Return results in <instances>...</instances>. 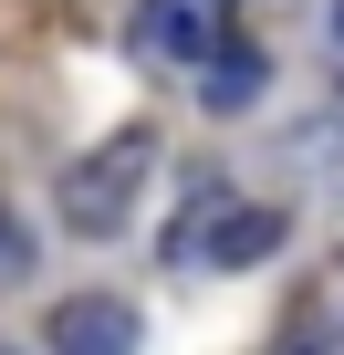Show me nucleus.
Masks as SVG:
<instances>
[{
  "label": "nucleus",
  "instance_id": "f257e3e1",
  "mask_svg": "<svg viewBox=\"0 0 344 355\" xmlns=\"http://www.w3.org/2000/svg\"><path fill=\"white\" fill-rule=\"evenodd\" d=\"M146 167H156V136H146V125H125V136H105L94 157H73L63 189H53L63 230H115V220L136 209V189H146Z\"/></svg>",
  "mask_w": 344,
  "mask_h": 355
},
{
  "label": "nucleus",
  "instance_id": "f03ea898",
  "mask_svg": "<svg viewBox=\"0 0 344 355\" xmlns=\"http://www.w3.org/2000/svg\"><path fill=\"white\" fill-rule=\"evenodd\" d=\"M136 42L156 63H219L240 32H230V0H146V11H136Z\"/></svg>",
  "mask_w": 344,
  "mask_h": 355
},
{
  "label": "nucleus",
  "instance_id": "7ed1b4c3",
  "mask_svg": "<svg viewBox=\"0 0 344 355\" xmlns=\"http://www.w3.org/2000/svg\"><path fill=\"white\" fill-rule=\"evenodd\" d=\"M53 355H136V313L105 303V293H84V303L53 313Z\"/></svg>",
  "mask_w": 344,
  "mask_h": 355
},
{
  "label": "nucleus",
  "instance_id": "20e7f679",
  "mask_svg": "<svg viewBox=\"0 0 344 355\" xmlns=\"http://www.w3.org/2000/svg\"><path fill=\"white\" fill-rule=\"evenodd\" d=\"M271 251H282V209H230V220L199 241V261H230V272H240V261H271Z\"/></svg>",
  "mask_w": 344,
  "mask_h": 355
},
{
  "label": "nucleus",
  "instance_id": "39448f33",
  "mask_svg": "<svg viewBox=\"0 0 344 355\" xmlns=\"http://www.w3.org/2000/svg\"><path fill=\"white\" fill-rule=\"evenodd\" d=\"M251 94H261V53H251V42H230V53L209 63V105H251Z\"/></svg>",
  "mask_w": 344,
  "mask_h": 355
},
{
  "label": "nucleus",
  "instance_id": "423d86ee",
  "mask_svg": "<svg viewBox=\"0 0 344 355\" xmlns=\"http://www.w3.org/2000/svg\"><path fill=\"white\" fill-rule=\"evenodd\" d=\"M21 261H32V241H21V230H0V282H11Z\"/></svg>",
  "mask_w": 344,
  "mask_h": 355
},
{
  "label": "nucleus",
  "instance_id": "0eeeda50",
  "mask_svg": "<svg viewBox=\"0 0 344 355\" xmlns=\"http://www.w3.org/2000/svg\"><path fill=\"white\" fill-rule=\"evenodd\" d=\"M334 53H344V0H334Z\"/></svg>",
  "mask_w": 344,
  "mask_h": 355
},
{
  "label": "nucleus",
  "instance_id": "6e6552de",
  "mask_svg": "<svg viewBox=\"0 0 344 355\" xmlns=\"http://www.w3.org/2000/svg\"><path fill=\"white\" fill-rule=\"evenodd\" d=\"M292 355H302V345H292Z\"/></svg>",
  "mask_w": 344,
  "mask_h": 355
}]
</instances>
